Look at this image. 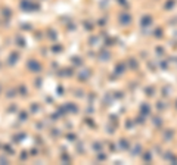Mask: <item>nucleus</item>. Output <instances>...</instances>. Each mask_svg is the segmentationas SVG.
<instances>
[{"instance_id":"obj_1","label":"nucleus","mask_w":177,"mask_h":165,"mask_svg":"<svg viewBox=\"0 0 177 165\" xmlns=\"http://www.w3.org/2000/svg\"><path fill=\"white\" fill-rule=\"evenodd\" d=\"M28 66H31V68H34L33 71H39V69H40V65H39L37 62H30V63H28Z\"/></svg>"}]
</instances>
